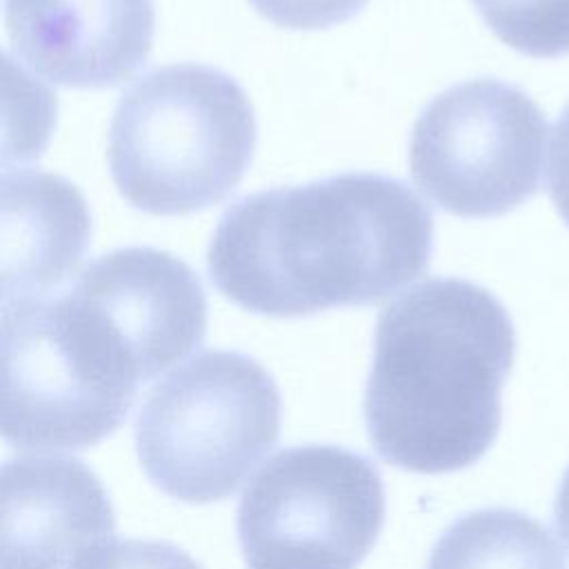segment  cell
Wrapping results in <instances>:
<instances>
[{
    "label": "cell",
    "mask_w": 569,
    "mask_h": 569,
    "mask_svg": "<svg viewBox=\"0 0 569 569\" xmlns=\"http://www.w3.org/2000/svg\"><path fill=\"white\" fill-rule=\"evenodd\" d=\"M431 251V209L402 180L347 171L240 198L213 231L207 269L238 307L300 318L385 300Z\"/></svg>",
    "instance_id": "6da1fadb"
},
{
    "label": "cell",
    "mask_w": 569,
    "mask_h": 569,
    "mask_svg": "<svg viewBox=\"0 0 569 569\" xmlns=\"http://www.w3.org/2000/svg\"><path fill=\"white\" fill-rule=\"evenodd\" d=\"M516 356L505 305L462 278H429L378 316L365 385L371 447L413 473L478 462L502 420V385Z\"/></svg>",
    "instance_id": "7a4b0ae2"
},
{
    "label": "cell",
    "mask_w": 569,
    "mask_h": 569,
    "mask_svg": "<svg viewBox=\"0 0 569 569\" xmlns=\"http://www.w3.org/2000/svg\"><path fill=\"white\" fill-rule=\"evenodd\" d=\"M2 438L16 449L98 445L127 418L147 373L109 313L80 287L2 305Z\"/></svg>",
    "instance_id": "3957f363"
},
{
    "label": "cell",
    "mask_w": 569,
    "mask_h": 569,
    "mask_svg": "<svg viewBox=\"0 0 569 569\" xmlns=\"http://www.w3.org/2000/svg\"><path fill=\"white\" fill-rule=\"evenodd\" d=\"M256 149V116L224 71L178 62L140 76L120 98L107 160L120 196L153 216L222 202Z\"/></svg>",
    "instance_id": "277c9868"
},
{
    "label": "cell",
    "mask_w": 569,
    "mask_h": 569,
    "mask_svg": "<svg viewBox=\"0 0 569 569\" xmlns=\"http://www.w3.org/2000/svg\"><path fill=\"white\" fill-rule=\"evenodd\" d=\"M280 409L278 385L258 360L200 351L147 393L136 418L138 458L167 496L222 500L273 449Z\"/></svg>",
    "instance_id": "5b68a950"
},
{
    "label": "cell",
    "mask_w": 569,
    "mask_h": 569,
    "mask_svg": "<svg viewBox=\"0 0 569 569\" xmlns=\"http://www.w3.org/2000/svg\"><path fill=\"white\" fill-rule=\"evenodd\" d=\"M382 525L378 467L338 445L280 449L244 487L236 520L251 569H353Z\"/></svg>",
    "instance_id": "8992f818"
},
{
    "label": "cell",
    "mask_w": 569,
    "mask_h": 569,
    "mask_svg": "<svg viewBox=\"0 0 569 569\" xmlns=\"http://www.w3.org/2000/svg\"><path fill=\"white\" fill-rule=\"evenodd\" d=\"M547 120L520 87L476 78L438 93L418 116L416 187L460 218H498L540 189Z\"/></svg>",
    "instance_id": "52a82bcc"
},
{
    "label": "cell",
    "mask_w": 569,
    "mask_h": 569,
    "mask_svg": "<svg viewBox=\"0 0 569 569\" xmlns=\"http://www.w3.org/2000/svg\"><path fill=\"white\" fill-rule=\"evenodd\" d=\"M13 51L44 80L73 89L120 84L151 53L153 0H4Z\"/></svg>",
    "instance_id": "ba28073f"
},
{
    "label": "cell",
    "mask_w": 569,
    "mask_h": 569,
    "mask_svg": "<svg viewBox=\"0 0 569 569\" xmlns=\"http://www.w3.org/2000/svg\"><path fill=\"white\" fill-rule=\"evenodd\" d=\"M113 533L109 493L82 460L20 456L2 465V569H76Z\"/></svg>",
    "instance_id": "9c48e42d"
},
{
    "label": "cell",
    "mask_w": 569,
    "mask_h": 569,
    "mask_svg": "<svg viewBox=\"0 0 569 569\" xmlns=\"http://www.w3.org/2000/svg\"><path fill=\"white\" fill-rule=\"evenodd\" d=\"M91 216L69 180L47 171L2 178V305L49 296L80 264Z\"/></svg>",
    "instance_id": "30bf717a"
},
{
    "label": "cell",
    "mask_w": 569,
    "mask_h": 569,
    "mask_svg": "<svg viewBox=\"0 0 569 569\" xmlns=\"http://www.w3.org/2000/svg\"><path fill=\"white\" fill-rule=\"evenodd\" d=\"M427 569H567L565 556L536 518L489 507L460 516L436 540Z\"/></svg>",
    "instance_id": "8fae6325"
},
{
    "label": "cell",
    "mask_w": 569,
    "mask_h": 569,
    "mask_svg": "<svg viewBox=\"0 0 569 569\" xmlns=\"http://www.w3.org/2000/svg\"><path fill=\"white\" fill-rule=\"evenodd\" d=\"M485 24L531 58L569 56V0H471Z\"/></svg>",
    "instance_id": "7c38bea8"
},
{
    "label": "cell",
    "mask_w": 569,
    "mask_h": 569,
    "mask_svg": "<svg viewBox=\"0 0 569 569\" xmlns=\"http://www.w3.org/2000/svg\"><path fill=\"white\" fill-rule=\"evenodd\" d=\"M76 569H202V565L173 542L129 538L102 545Z\"/></svg>",
    "instance_id": "4fadbf2b"
},
{
    "label": "cell",
    "mask_w": 569,
    "mask_h": 569,
    "mask_svg": "<svg viewBox=\"0 0 569 569\" xmlns=\"http://www.w3.org/2000/svg\"><path fill=\"white\" fill-rule=\"evenodd\" d=\"M269 22L287 29H327L353 18L369 0H249Z\"/></svg>",
    "instance_id": "5bb4252c"
},
{
    "label": "cell",
    "mask_w": 569,
    "mask_h": 569,
    "mask_svg": "<svg viewBox=\"0 0 569 569\" xmlns=\"http://www.w3.org/2000/svg\"><path fill=\"white\" fill-rule=\"evenodd\" d=\"M549 196L569 227V104L560 113L551 136V164H549Z\"/></svg>",
    "instance_id": "9a60e30c"
},
{
    "label": "cell",
    "mask_w": 569,
    "mask_h": 569,
    "mask_svg": "<svg viewBox=\"0 0 569 569\" xmlns=\"http://www.w3.org/2000/svg\"><path fill=\"white\" fill-rule=\"evenodd\" d=\"M553 522L560 540L565 542L569 551V467L562 473V480L556 491V502H553Z\"/></svg>",
    "instance_id": "2e32d148"
}]
</instances>
